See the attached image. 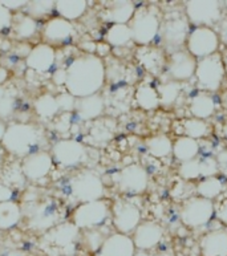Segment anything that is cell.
I'll use <instances>...</instances> for the list:
<instances>
[{"label":"cell","mask_w":227,"mask_h":256,"mask_svg":"<svg viewBox=\"0 0 227 256\" xmlns=\"http://www.w3.org/2000/svg\"><path fill=\"white\" fill-rule=\"evenodd\" d=\"M12 31L20 40L31 38L38 32V20L27 14H16L12 19Z\"/></svg>","instance_id":"obj_31"},{"label":"cell","mask_w":227,"mask_h":256,"mask_svg":"<svg viewBox=\"0 0 227 256\" xmlns=\"http://www.w3.org/2000/svg\"><path fill=\"white\" fill-rule=\"evenodd\" d=\"M14 196V190L0 180V203L10 202Z\"/></svg>","instance_id":"obj_47"},{"label":"cell","mask_w":227,"mask_h":256,"mask_svg":"<svg viewBox=\"0 0 227 256\" xmlns=\"http://www.w3.org/2000/svg\"><path fill=\"white\" fill-rule=\"evenodd\" d=\"M12 19H14V14L0 4V32L12 27Z\"/></svg>","instance_id":"obj_45"},{"label":"cell","mask_w":227,"mask_h":256,"mask_svg":"<svg viewBox=\"0 0 227 256\" xmlns=\"http://www.w3.org/2000/svg\"><path fill=\"white\" fill-rule=\"evenodd\" d=\"M56 100H58V110L66 112V113H70V112H74V108H76L77 98L72 96L70 93H60V94L56 97Z\"/></svg>","instance_id":"obj_44"},{"label":"cell","mask_w":227,"mask_h":256,"mask_svg":"<svg viewBox=\"0 0 227 256\" xmlns=\"http://www.w3.org/2000/svg\"><path fill=\"white\" fill-rule=\"evenodd\" d=\"M56 7V2H50V0H34V2H28L26 6V14L31 16L32 19L38 20L50 15Z\"/></svg>","instance_id":"obj_38"},{"label":"cell","mask_w":227,"mask_h":256,"mask_svg":"<svg viewBox=\"0 0 227 256\" xmlns=\"http://www.w3.org/2000/svg\"><path fill=\"white\" fill-rule=\"evenodd\" d=\"M136 56L138 58L140 64L152 74H160L162 69L166 68L168 60L165 58V50L161 46H140Z\"/></svg>","instance_id":"obj_21"},{"label":"cell","mask_w":227,"mask_h":256,"mask_svg":"<svg viewBox=\"0 0 227 256\" xmlns=\"http://www.w3.org/2000/svg\"><path fill=\"white\" fill-rule=\"evenodd\" d=\"M196 58L188 50H178L169 56L166 62V72L170 80L184 82L192 80L196 74Z\"/></svg>","instance_id":"obj_15"},{"label":"cell","mask_w":227,"mask_h":256,"mask_svg":"<svg viewBox=\"0 0 227 256\" xmlns=\"http://www.w3.org/2000/svg\"><path fill=\"white\" fill-rule=\"evenodd\" d=\"M22 214L27 218L28 226L38 231H46L56 227L60 220L58 207L54 199L36 196L22 206Z\"/></svg>","instance_id":"obj_3"},{"label":"cell","mask_w":227,"mask_h":256,"mask_svg":"<svg viewBox=\"0 0 227 256\" xmlns=\"http://www.w3.org/2000/svg\"><path fill=\"white\" fill-rule=\"evenodd\" d=\"M105 80V62L97 54L77 56L66 68V92L76 98L97 94L104 86Z\"/></svg>","instance_id":"obj_1"},{"label":"cell","mask_w":227,"mask_h":256,"mask_svg":"<svg viewBox=\"0 0 227 256\" xmlns=\"http://www.w3.org/2000/svg\"><path fill=\"white\" fill-rule=\"evenodd\" d=\"M22 207L18 203H0V230H10L18 226L22 219Z\"/></svg>","instance_id":"obj_32"},{"label":"cell","mask_w":227,"mask_h":256,"mask_svg":"<svg viewBox=\"0 0 227 256\" xmlns=\"http://www.w3.org/2000/svg\"><path fill=\"white\" fill-rule=\"evenodd\" d=\"M112 216L114 228L124 235L134 232L141 223V210L134 203L125 199H117L113 203Z\"/></svg>","instance_id":"obj_13"},{"label":"cell","mask_w":227,"mask_h":256,"mask_svg":"<svg viewBox=\"0 0 227 256\" xmlns=\"http://www.w3.org/2000/svg\"><path fill=\"white\" fill-rule=\"evenodd\" d=\"M26 64L35 72H50L56 64V50L46 42H40L38 46H32L31 52L26 58Z\"/></svg>","instance_id":"obj_19"},{"label":"cell","mask_w":227,"mask_h":256,"mask_svg":"<svg viewBox=\"0 0 227 256\" xmlns=\"http://www.w3.org/2000/svg\"><path fill=\"white\" fill-rule=\"evenodd\" d=\"M189 24L186 15L180 12H174L170 16H166L165 20L161 22V28L158 34L162 50L169 52L170 54L181 50L190 34Z\"/></svg>","instance_id":"obj_4"},{"label":"cell","mask_w":227,"mask_h":256,"mask_svg":"<svg viewBox=\"0 0 227 256\" xmlns=\"http://www.w3.org/2000/svg\"><path fill=\"white\" fill-rule=\"evenodd\" d=\"M224 7L227 10V2H224Z\"/></svg>","instance_id":"obj_57"},{"label":"cell","mask_w":227,"mask_h":256,"mask_svg":"<svg viewBox=\"0 0 227 256\" xmlns=\"http://www.w3.org/2000/svg\"><path fill=\"white\" fill-rule=\"evenodd\" d=\"M178 174L181 178L188 180H196L198 176H200V158H196V160H186V162H182L180 164V168H178Z\"/></svg>","instance_id":"obj_41"},{"label":"cell","mask_w":227,"mask_h":256,"mask_svg":"<svg viewBox=\"0 0 227 256\" xmlns=\"http://www.w3.org/2000/svg\"><path fill=\"white\" fill-rule=\"evenodd\" d=\"M146 150L156 158L168 157L173 153V141L166 134H158L148 138L145 142Z\"/></svg>","instance_id":"obj_33"},{"label":"cell","mask_w":227,"mask_h":256,"mask_svg":"<svg viewBox=\"0 0 227 256\" xmlns=\"http://www.w3.org/2000/svg\"><path fill=\"white\" fill-rule=\"evenodd\" d=\"M74 34V24L60 16L48 20L42 27V40L50 46H62L70 40Z\"/></svg>","instance_id":"obj_17"},{"label":"cell","mask_w":227,"mask_h":256,"mask_svg":"<svg viewBox=\"0 0 227 256\" xmlns=\"http://www.w3.org/2000/svg\"><path fill=\"white\" fill-rule=\"evenodd\" d=\"M134 242L136 250L141 251H149L157 247L164 239V228L161 224H158L152 220H145L141 222L140 226L136 228L132 236Z\"/></svg>","instance_id":"obj_18"},{"label":"cell","mask_w":227,"mask_h":256,"mask_svg":"<svg viewBox=\"0 0 227 256\" xmlns=\"http://www.w3.org/2000/svg\"><path fill=\"white\" fill-rule=\"evenodd\" d=\"M74 110L77 117L82 121H92L98 118L105 110V100L98 93L89 97L77 98Z\"/></svg>","instance_id":"obj_23"},{"label":"cell","mask_w":227,"mask_h":256,"mask_svg":"<svg viewBox=\"0 0 227 256\" xmlns=\"http://www.w3.org/2000/svg\"><path fill=\"white\" fill-rule=\"evenodd\" d=\"M0 44H2V40H0Z\"/></svg>","instance_id":"obj_58"},{"label":"cell","mask_w":227,"mask_h":256,"mask_svg":"<svg viewBox=\"0 0 227 256\" xmlns=\"http://www.w3.org/2000/svg\"><path fill=\"white\" fill-rule=\"evenodd\" d=\"M210 132L208 124L204 120L189 118L184 122V133L186 137H190L192 140H200V138L206 137Z\"/></svg>","instance_id":"obj_39"},{"label":"cell","mask_w":227,"mask_h":256,"mask_svg":"<svg viewBox=\"0 0 227 256\" xmlns=\"http://www.w3.org/2000/svg\"><path fill=\"white\" fill-rule=\"evenodd\" d=\"M224 76H226V72H224L222 54H216L196 60L194 77H196V86L200 90L216 92L220 88Z\"/></svg>","instance_id":"obj_6"},{"label":"cell","mask_w":227,"mask_h":256,"mask_svg":"<svg viewBox=\"0 0 227 256\" xmlns=\"http://www.w3.org/2000/svg\"><path fill=\"white\" fill-rule=\"evenodd\" d=\"M161 22L160 15L152 8L142 7L136 10L134 16L129 23L133 42L140 46H150L158 38Z\"/></svg>","instance_id":"obj_5"},{"label":"cell","mask_w":227,"mask_h":256,"mask_svg":"<svg viewBox=\"0 0 227 256\" xmlns=\"http://www.w3.org/2000/svg\"><path fill=\"white\" fill-rule=\"evenodd\" d=\"M224 192V186L222 180L216 176H210V178H204L200 180L198 186H196V192L198 196H202L204 199H212L218 198L222 192Z\"/></svg>","instance_id":"obj_37"},{"label":"cell","mask_w":227,"mask_h":256,"mask_svg":"<svg viewBox=\"0 0 227 256\" xmlns=\"http://www.w3.org/2000/svg\"><path fill=\"white\" fill-rule=\"evenodd\" d=\"M16 93L15 88L0 85V120L6 121L14 114L16 109Z\"/></svg>","instance_id":"obj_35"},{"label":"cell","mask_w":227,"mask_h":256,"mask_svg":"<svg viewBox=\"0 0 227 256\" xmlns=\"http://www.w3.org/2000/svg\"><path fill=\"white\" fill-rule=\"evenodd\" d=\"M200 144L196 140H192L190 137L182 136L178 137L173 142V154L174 157L177 158L180 162H186V160H192L198 158L200 154Z\"/></svg>","instance_id":"obj_26"},{"label":"cell","mask_w":227,"mask_h":256,"mask_svg":"<svg viewBox=\"0 0 227 256\" xmlns=\"http://www.w3.org/2000/svg\"><path fill=\"white\" fill-rule=\"evenodd\" d=\"M112 210L104 199L94 202L81 203L72 214V223L78 230H93L100 227L108 219Z\"/></svg>","instance_id":"obj_9"},{"label":"cell","mask_w":227,"mask_h":256,"mask_svg":"<svg viewBox=\"0 0 227 256\" xmlns=\"http://www.w3.org/2000/svg\"><path fill=\"white\" fill-rule=\"evenodd\" d=\"M154 256H176V254L173 251H170V250H165V251H161V252L156 254Z\"/></svg>","instance_id":"obj_52"},{"label":"cell","mask_w":227,"mask_h":256,"mask_svg":"<svg viewBox=\"0 0 227 256\" xmlns=\"http://www.w3.org/2000/svg\"><path fill=\"white\" fill-rule=\"evenodd\" d=\"M136 7L133 2H109L104 16L105 20L112 24H129L133 19Z\"/></svg>","instance_id":"obj_24"},{"label":"cell","mask_w":227,"mask_h":256,"mask_svg":"<svg viewBox=\"0 0 227 256\" xmlns=\"http://www.w3.org/2000/svg\"><path fill=\"white\" fill-rule=\"evenodd\" d=\"M88 8V2L85 0H58L56 2V12L60 18L72 22L84 15Z\"/></svg>","instance_id":"obj_29"},{"label":"cell","mask_w":227,"mask_h":256,"mask_svg":"<svg viewBox=\"0 0 227 256\" xmlns=\"http://www.w3.org/2000/svg\"><path fill=\"white\" fill-rule=\"evenodd\" d=\"M216 208V216L220 222L227 226V190H224L222 194L216 198V203H214Z\"/></svg>","instance_id":"obj_43"},{"label":"cell","mask_w":227,"mask_h":256,"mask_svg":"<svg viewBox=\"0 0 227 256\" xmlns=\"http://www.w3.org/2000/svg\"><path fill=\"white\" fill-rule=\"evenodd\" d=\"M86 148L76 140H62L54 144L50 154L56 164L62 168H74L82 164L86 158Z\"/></svg>","instance_id":"obj_14"},{"label":"cell","mask_w":227,"mask_h":256,"mask_svg":"<svg viewBox=\"0 0 227 256\" xmlns=\"http://www.w3.org/2000/svg\"><path fill=\"white\" fill-rule=\"evenodd\" d=\"M42 142H46V136L42 128L34 124H11L7 126L2 146L10 154L16 157L26 158L30 154L38 152Z\"/></svg>","instance_id":"obj_2"},{"label":"cell","mask_w":227,"mask_h":256,"mask_svg":"<svg viewBox=\"0 0 227 256\" xmlns=\"http://www.w3.org/2000/svg\"><path fill=\"white\" fill-rule=\"evenodd\" d=\"M216 164H218V168H220V172L224 176H227V149L222 150L220 153L216 154Z\"/></svg>","instance_id":"obj_48"},{"label":"cell","mask_w":227,"mask_h":256,"mask_svg":"<svg viewBox=\"0 0 227 256\" xmlns=\"http://www.w3.org/2000/svg\"><path fill=\"white\" fill-rule=\"evenodd\" d=\"M104 190L102 180L94 172L85 170V172H76L70 180V195L80 204L102 199Z\"/></svg>","instance_id":"obj_8"},{"label":"cell","mask_w":227,"mask_h":256,"mask_svg":"<svg viewBox=\"0 0 227 256\" xmlns=\"http://www.w3.org/2000/svg\"><path fill=\"white\" fill-rule=\"evenodd\" d=\"M6 130H7V125H6V122H4V121H2V120H0V142L3 141V137H4V134H6Z\"/></svg>","instance_id":"obj_51"},{"label":"cell","mask_w":227,"mask_h":256,"mask_svg":"<svg viewBox=\"0 0 227 256\" xmlns=\"http://www.w3.org/2000/svg\"><path fill=\"white\" fill-rule=\"evenodd\" d=\"M224 138H226V142H227V121L224 122Z\"/></svg>","instance_id":"obj_55"},{"label":"cell","mask_w":227,"mask_h":256,"mask_svg":"<svg viewBox=\"0 0 227 256\" xmlns=\"http://www.w3.org/2000/svg\"><path fill=\"white\" fill-rule=\"evenodd\" d=\"M54 158L50 152L38 150L30 154L22 160V172L24 176L30 180H40L46 178L54 168Z\"/></svg>","instance_id":"obj_16"},{"label":"cell","mask_w":227,"mask_h":256,"mask_svg":"<svg viewBox=\"0 0 227 256\" xmlns=\"http://www.w3.org/2000/svg\"><path fill=\"white\" fill-rule=\"evenodd\" d=\"M2 160H3V154H2V148H0V164H2Z\"/></svg>","instance_id":"obj_56"},{"label":"cell","mask_w":227,"mask_h":256,"mask_svg":"<svg viewBox=\"0 0 227 256\" xmlns=\"http://www.w3.org/2000/svg\"><path fill=\"white\" fill-rule=\"evenodd\" d=\"M105 42L109 46L122 48L133 42L129 24H112L105 34Z\"/></svg>","instance_id":"obj_27"},{"label":"cell","mask_w":227,"mask_h":256,"mask_svg":"<svg viewBox=\"0 0 227 256\" xmlns=\"http://www.w3.org/2000/svg\"><path fill=\"white\" fill-rule=\"evenodd\" d=\"M218 36H220V40L226 44V48H227V16H224V19L220 22V31L216 32Z\"/></svg>","instance_id":"obj_50"},{"label":"cell","mask_w":227,"mask_h":256,"mask_svg":"<svg viewBox=\"0 0 227 256\" xmlns=\"http://www.w3.org/2000/svg\"><path fill=\"white\" fill-rule=\"evenodd\" d=\"M200 247L202 256H227V231L216 230L204 234Z\"/></svg>","instance_id":"obj_22"},{"label":"cell","mask_w":227,"mask_h":256,"mask_svg":"<svg viewBox=\"0 0 227 256\" xmlns=\"http://www.w3.org/2000/svg\"><path fill=\"white\" fill-rule=\"evenodd\" d=\"M34 108H35V112L38 113V116L40 118L46 120H52L54 116L58 114V105L56 97H54L52 94H42L40 97L35 100V104H34Z\"/></svg>","instance_id":"obj_34"},{"label":"cell","mask_w":227,"mask_h":256,"mask_svg":"<svg viewBox=\"0 0 227 256\" xmlns=\"http://www.w3.org/2000/svg\"><path fill=\"white\" fill-rule=\"evenodd\" d=\"M216 112V100L208 93L200 92L194 94L190 101V113L194 118H210Z\"/></svg>","instance_id":"obj_25"},{"label":"cell","mask_w":227,"mask_h":256,"mask_svg":"<svg viewBox=\"0 0 227 256\" xmlns=\"http://www.w3.org/2000/svg\"><path fill=\"white\" fill-rule=\"evenodd\" d=\"M181 90L182 82H178V81L168 80L164 84L158 85L157 92L158 96H160V102H161V105H164V106L173 105L177 101L178 97H180Z\"/></svg>","instance_id":"obj_36"},{"label":"cell","mask_w":227,"mask_h":256,"mask_svg":"<svg viewBox=\"0 0 227 256\" xmlns=\"http://www.w3.org/2000/svg\"><path fill=\"white\" fill-rule=\"evenodd\" d=\"M77 235H78V228L76 226L74 223H70V224L66 223V224H58L54 227L46 234V239L60 247H66L74 243Z\"/></svg>","instance_id":"obj_30"},{"label":"cell","mask_w":227,"mask_h":256,"mask_svg":"<svg viewBox=\"0 0 227 256\" xmlns=\"http://www.w3.org/2000/svg\"><path fill=\"white\" fill-rule=\"evenodd\" d=\"M220 42V36L212 28L196 27L188 36L186 50L196 60H200L218 54Z\"/></svg>","instance_id":"obj_11"},{"label":"cell","mask_w":227,"mask_h":256,"mask_svg":"<svg viewBox=\"0 0 227 256\" xmlns=\"http://www.w3.org/2000/svg\"><path fill=\"white\" fill-rule=\"evenodd\" d=\"M185 15L189 23L196 27L212 28L224 19V2L216 0H189L185 2Z\"/></svg>","instance_id":"obj_7"},{"label":"cell","mask_w":227,"mask_h":256,"mask_svg":"<svg viewBox=\"0 0 227 256\" xmlns=\"http://www.w3.org/2000/svg\"><path fill=\"white\" fill-rule=\"evenodd\" d=\"M118 190L128 195H141L146 192L149 184V174L146 168L138 164H132L124 168L116 176Z\"/></svg>","instance_id":"obj_12"},{"label":"cell","mask_w":227,"mask_h":256,"mask_svg":"<svg viewBox=\"0 0 227 256\" xmlns=\"http://www.w3.org/2000/svg\"><path fill=\"white\" fill-rule=\"evenodd\" d=\"M134 100L137 105L144 110H154L157 109L161 102H160V96H158L157 88L152 86L150 84L142 82L136 89Z\"/></svg>","instance_id":"obj_28"},{"label":"cell","mask_w":227,"mask_h":256,"mask_svg":"<svg viewBox=\"0 0 227 256\" xmlns=\"http://www.w3.org/2000/svg\"><path fill=\"white\" fill-rule=\"evenodd\" d=\"M28 2L26 0H0V4L6 7L8 11H19L22 8H26Z\"/></svg>","instance_id":"obj_46"},{"label":"cell","mask_w":227,"mask_h":256,"mask_svg":"<svg viewBox=\"0 0 227 256\" xmlns=\"http://www.w3.org/2000/svg\"><path fill=\"white\" fill-rule=\"evenodd\" d=\"M200 176H204V178L216 176V172H220L216 157L200 158Z\"/></svg>","instance_id":"obj_42"},{"label":"cell","mask_w":227,"mask_h":256,"mask_svg":"<svg viewBox=\"0 0 227 256\" xmlns=\"http://www.w3.org/2000/svg\"><path fill=\"white\" fill-rule=\"evenodd\" d=\"M222 60H224V72H226V76H227V48H224V54H222Z\"/></svg>","instance_id":"obj_53"},{"label":"cell","mask_w":227,"mask_h":256,"mask_svg":"<svg viewBox=\"0 0 227 256\" xmlns=\"http://www.w3.org/2000/svg\"><path fill=\"white\" fill-rule=\"evenodd\" d=\"M134 242L129 235L116 232L109 235L101 246L98 256H134Z\"/></svg>","instance_id":"obj_20"},{"label":"cell","mask_w":227,"mask_h":256,"mask_svg":"<svg viewBox=\"0 0 227 256\" xmlns=\"http://www.w3.org/2000/svg\"><path fill=\"white\" fill-rule=\"evenodd\" d=\"M52 81L56 85H66V68H58L52 74Z\"/></svg>","instance_id":"obj_49"},{"label":"cell","mask_w":227,"mask_h":256,"mask_svg":"<svg viewBox=\"0 0 227 256\" xmlns=\"http://www.w3.org/2000/svg\"><path fill=\"white\" fill-rule=\"evenodd\" d=\"M134 256H152L148 251H141V250H136Z\"/></svg>","instance_id":"obj_54"},{"label":"cell","mask_w":227,"mask_h":256,"mask_svg":"<svg viewBox=\"0 0 227 256\" xmlns=\"http://www.w3.org/2000/svg\"><path fill=\"white\" fill-rule=\"evenodd\" d=\"M108 236H105L104 234L97 228L85 230L84 236H82V242H84L85 247H86L89 251L97 252V251H100L101 246L104 244L105 239H106Z\"/></svg>","instance_id":"obj_40"},{"label":"cell","mask_w":227,"mask_h":256,"mask_svg":"<svg viewBox=\"0 0 227 256\" xmlns=\"http://www.w3.org/2000/svg\"><path fill=\"white\" fill-rule=\"evenodd\" d=\"M216 215L214 202L202 196H192L181 206L180 216L182 223L190 228H200L208 224Z\"/></svg>","instance_id":"obj_10"}]
</instances>
